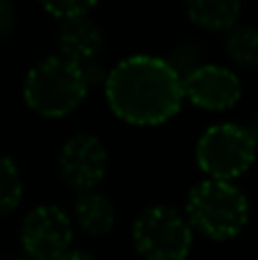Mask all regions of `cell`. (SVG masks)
Masks as SVG:
<instances>
[{
	"mask_svg": "<svg viewBox=\"0 0 258 260\" xmlns=\"http://www.w3.org/2000/svg\"><path fill=\"white\" fill-rule=\"evenodd\" d=\"M105 101L114 117L133 126H160L176 117L183 82L165 57L131 55L105 76Z\"/></svg>",
	"mask_w": 258,
	"mask_h": 260,
	"instance_id": "cell-1",
	"label": "cell"
},
{
	"mask_svg": "<svg viewBox=\"0 0 258 260\" xmlns=\"http://www.w3.org/2000/svg\"><path fill=\"white\" fill-rule=\"evenodd\" d=\"M185 217L192 231L210 240H231L249 221V201L233 180L206 178L190 189Z\"/></svg>",
	"mask_w": 258,
	"mask_h": 260,
	"instance_id": "cell-2",
	"label": "cell"
},
{
	"mask_svg": "<svg viewBox=\"0 0 258 260\" xmlns=\"http://www.w3.org/2000/svg\"><path fill=\"white\" fill-rule=\"evenodd\" d=\"M87 89L89 85L82 76L80 64L62 55H53L27 71L23 82V99L27 108L35 110L37 114L59 119L82 103Z\"/></svg>",
	"mask_w": 258,
	"mask_h": 260,
	"instance_id": "cell-3",
	"label": "cell"
},
{
	"mask_svg": "<svg viewBox=\"0 0 258 260\" xmlns=\"http://www.w3.org/2000/svg\"><path fill=\"white\" fill-rule=\"evenodd\" d=\"M195 153L197 165L208 178L236 180L249 171L258 148L245 126L224 121L204 130Z\"/></svg>",
	"mask_w": 258,
	"mask_h": 260,
	"instance_id": "cell-4",
	"label": "cell"
},
{
	"mask_svg": "<svg viewBox=\"0 0 258 260\" xmlns=\"http://www.w3.org/2000/svg\"><path fill=\"white\" fill-rule=\"evenodd\" d=\"M192 226L172 206H151L135 219L133 242L144 260H185L192 249Z\"/></svg>",
	"mask_w": 258,
	"mask_h": 260,
	"instance_id": "cell-5",
	"label": "cell"
},
{
	"mask_svg": "<svg viewBox=\"0 0 258 260\" xmlns=\"http://www.w3.org/2000/svg\"><path fill=\"white\" fill-rule=\"evenodd\" d=\"M73 219L57 206H37L21 224V244L30 260H57L71 249Z\"/></svg>",
	"mask_w": 258,
	"mask_h": 260,
	"instance_id": "cell-6",
	"label": "cell"
},
{
	"mask_svg": "<svg viewBox=\"0 0 258 260\" xmlns=\"http://www.w3.org/2000/svg\"><path fill=\"white\" fill-rule=\"evenodd\" d=\"M57 169L62 180L76 192L96 189L108 171V151L94 135H73L59 151Z\"/></svg>",
	"mask_w": 258,
	"mask_h": 260,
	"instance_id": "cell-7",
	"label": "cell"
},
{
	"mask_svg": "<svg viewBox=\"0 0 258 260\" xmlns=\"http://www.w3.org/2000/svg\"><path fill=\"white\" fill-rule=\"evenodd\" d=\"M183 96L192 105L210 112L231 110L242 96V82L236 71L219 64H201L183 78Z\"/></svg>",
	"mask_w": 258,
	"mask_h": 260,
	"instance_id": "cell-8",
	"label": "cell"
},
{
	"mask_svg": "<svg viewBox=\"0 0 258 260\" xmlns=\"http://www.w3.org/2000/svg\"><path fill=\"white\" fill-rule=\"evenodd\" d=\"M57 48L59 55L76 64L99 59L103 50V32L89 16L64 18L57 27Z\"/></svg>",
	"mask_w": 258,
	"mask_h": 260,
	"instance_id": "cell-9",
	"label": "cell"
},
{
	"mask_svg": "<svg viewBox=\"0 0 258 260\" xmlns=\"http://www.w3.org/2000/svg\"><path fill=\"white\" fill-rule=\"evenodd\" d=\"M73 221L89 235H105L114 229L117 210L105 194L96 189L78 192L73 201Z\"/></svg>",
	"mask_w": 258,
	"mask_h": 260,
	"instance_id": "cell-10",
	"label": "cell"
},
{
	"mask_svg": "<svg viewBox=\"0 0 258 260\" xmlns=\"http://www.w3.org/2000/svg\"><path fill=\"white\" fill-rule=\"evenodd\" d=\"M242 0H185V14L197 27L227 32L240 18Z\"/></svg>",
	"mask_w": 258,
	"mask_h": 260,
	"instance_id": "cell-11",
	"label": "cell"
},
{
	"mask_svg": "<svg viewBox=\"0 0 258 260\" xmlns=\"http://www.w3.org/2000/svg\"><path fill=\"white\" fill-rule=\"evenodd\" d=\"M224 50L229 59L242 69H258V27L256 25H233L227 30Z\"/></svg>",
	"mask_w": 258,
	"mask_h": 260,
	"instance_id": "cell-12",
	"label": "cell"
},
{
	"mask_svg": "<svg viewBox=\"0 0 258 260\" xmlns=\"http://www.w3.org/2000/svg\"><path fill=\"white\" fill-rule=\"evenodd\" d=\"M23 199V178L16 162L0 155V217L16 210Z\"/></svg>",
	"mask_w": 258,
	"mask_h": 260,
	"instance_id": "cell-13",
	"label": "cell"
},
{
	"mask_svg": "<svg viewBox=\"0 0 258 260\" xmlns=\"http://www.w3.org/2000/svg\"><path fill=\"white\" fill-rule=\"evenodd\" d=\"M167 64L178 73V78H185L190 71L204 64V48L197 41H181L176 48L169 53Z\"/></svg>",
	"mask_w": 258,
	"mask_h": 260,
	"instance_id": "cell-14",
	"label": "cell"
},
{
	"mask_svg": "<svg viewBox=\"0 0 258 260\" xmlns=\"http://www.w3.org/2000/svg\"><path fill=\"white\" fill-rule=\"evenodd\" d=\"M39 3L50 16L64 21V18L89 14V9H94V5L99 3V0H39Z\"/></svg>",
	"mask_w": 258,
	"mask_h": 260,
	"instance_id": "cell-15",
	"label": "cell"
},
{
	"mask_svg": "<svg viewBox=\"0 0 258 260\" xmlns=\"http://www.w3.org/2000/svg\"><path fill=\"white\" fill-rule=\"evenodd\" d=\"M16 25V5L14 0H0V39L9 35Z\"/></svg>",
	"mask_w": 258,
	"mask_h": 260,
	"instance_id": "cell-16",
	"label": "cell"
},
{
	"mask_svg": "<svg viewBox=\"0 0 258 260\" xmlns=\"http://www.w3.org/2000/svg\"><path fill=\"white\" fill-rule=\"evenodd\" d=\"M57 260H96L91 253H87V251H73V249H69L64 256H59Z\"/></svg>",
	"mask_w": 258,
	"mask_h": 260,
	"instance_id": "cell-17",
	"label": "cell"
},
{
	"mask_svg": "<svg viewBox=\"0 0 258 260\" xmlns=\"http://www.w3.org/2000/svg\"><path fill=\"white\" fill-rule=\"evenodd\" d=\"M249 135H251V139H254V144H256V148H258V114L254 119H251V123H249Z\"/></svg>",
	"mask_w": 258,
	"mask_h": 260,
	"instance_id": "cell-18",
	"label": "cell"
},
{
	"mask_svg": "<svg viewBox=\"0 0 258 260\" xmlns=\"http://www.w3.org/2000/svg\"><path fill=\"white\" fill-rule=\"evenodd\" d=\"M7 260H30V258H7Z\"/></svg>",
	"mask_w": 258,
	"mask_h": 260,
	"instance_id": "cell-19",
	"label": "cell"
}]
</instances>
